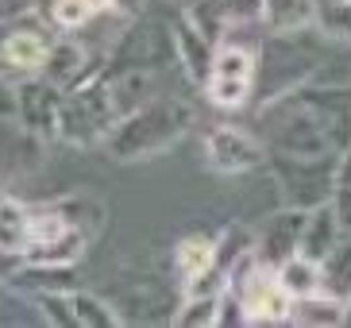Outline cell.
Returning <instances> with one entry per match:
<instances>
[{"instance_id":"1","label":"cell","mask_w":351,"mask_h":328,"mask_svg":"<svg viewBox=\"0 0 351 328\" xmlns=\"http://www.w3.org/2000/svg\"><path fill=\"white\" fill-rule=\"evenodd\" d=\"M193 124H197V108L189 101H182V97H151L135 113L120 116L112 124V132L97 147L112 163H147V159L170 151L174 143H182Z\"/></svg>"},{"instance_id":"2","label":"cell","mask_w":351,"mask_h":328,"mask_svg":"<svg viewBox=\"0 0 351 328\" xmlns=\"http://www.w3.org/2000/svg\"><path fill=\"white\" fill-rule=\"evenodd\" d=\"M332 39L317 23L305 31H267L258 47V73H255V101H274L282 93L305 85L317 73L320 58L328 54Z\"/></svg>"},{"instance_id":"3","label":"cell","mask_w":351,"mask_h":328,"mask_svg":"<svg viewBox=\"0 0 351 328\" xmlns=\"http://www.w3.org/2000/svg\"><path fill=\"white\" fill-rule=\"evenodd\" d=\"M104 62V58H101ZM101 62L85 73L77 85L62 93V113H58V139L73 147H93L112 132V124L120 120L108 89V78L101 73Z\"/></svg>"},{"instance_id":"4","label":"cell","mask_w":351,"mask_h":328,"mask_svg":"<svg viewBox=\"0 0 351 328\" xmlns=\"http://www.w3.org/2000/svg\"><path fill=\"white\" fill-rule=\"evenodd\" d=\"M267 166H270V174H274V182H278L282 205L317 209L328 201L336 154H324V159H293V154H270L267 151Z\"/></svg>"},{"instance_id":"5","label":"cell","mask_w":351,"mask_h":328,"mask_svg":"<svg viewBox=\"0 0 351 328\" xmlns=\"http://www.w3.org/2000/svg\"><path fill=\"white\" fill-rule=\"evenodd\" d=\"M228 286L236 290L243 309H247V325H289L293 298H289V290L278 282V270L274 267L255 263L247 274H239Z\"/></svg>"},{"instance_id":"6","label":"cell","mask_w":351,"mask_h":328,"mask_svg":"<svg viewBox=\"0 0 351 328\" xmlns=\"http://www.w3.org/2000/svg\"><path fill=\"white\" fill-rule=\"evenodd\" d=\"M205 163L228 178L251 174L258 166H267V143L236 124H217L205 132Z\"/></svg>"},{"instance_id":"7","label":"cell","mask_w":351,"mask_h":328,"mask_svg":"<svg viewBox=\"0 0 351 328\" xmlns=\"http://www.w3.org/2000/svg\"><path fill=\"white\" fill-rule=\"evenodd\" d=\"M62 93L66 89L47 82L43 73H27L23 82H16V120L23 124V132L35 139H58Z\"/></svg>"},{"instance_id":"8","label":"cell","mask_w":351,"mask_h":328,"mask_svg":"<svg viewBox=\"0 0 351 328\" xmlns=\"http://www.w3.org/2000/svg\"><path fill=\"white\" fill-rule=\"evenodd\" d=\"M305 216H309V209H293V205H282L278 213H270L267 224L255 232V255H258V263L278 267V263H286L289 255H298Z\"/></svg>"},{"instance_id":"9","label":"cell","mask_w":351,"mask_h":328,"mask_svg":"<svg viewBox=\"0 0 351 328\" xmlns=\"http://www.w3.org/2000/svg\"><path fill=\"white\" fill-rule=\"evenodd\" d=\"M170 31H174V54H178L182 73H186L197 89H205V82L213 78V54H217V47H213L186 16H182Z\"/></svg>"},{"instance_id":"10","label":"cell","mask_w":351,"mask_h":328,"mask_svg":"<svg viewBox=\"0 0 351 328\" xmlns=\"http://www.w3.org/2000/svg\"><path fill=\"white\" fill-rule=\"evenodd\" d=\"M47 54H51V35L43 27H35V23L32 27H12L0 39V62L20 73H39Z\"/></svg>"},{"instance_id":"11","label":"cell","mask_w":351,"mask_h":328,"mask_svg":"<svg viewBox=\"0 0 351 328\" xmlns=\"http://www.w3.org/2000/svg\"><path fill=\"white\" fill-rule=\"evenodd\" d=\"M93 66L97 62L89 58V51H85L82 43L70 39V35H62V39H51V54H47V62H43L39 73L47 78V82H54L58 89H70V85H77Z\"/></svg>"},{"instance_id":"12","label":"cell","mask_w":351,"mask_h":328,"mask_svg":"<svg viewBox=\"0 0 351 328\" xmlns=\"http://www.w3.org/2000/svg\"><path fill=\"white\" fill-rule=\"evenodd\" d=\"M343 228L340 220H336V213H332V205L324 201V205L309 209V216H305V228H301V255H309L317 259V263H324V259L336 251V247L343 244Z\"/></svg>"},{"instance_id":"13","label":"cell","mask_w":351,"mask_h":328,"mask_svg":"<svg viewBox=\"0 0 351 328\" xmlns=\"http://www.w3.org/2000/svg\"><path fill=\"white\" fill-rule=\"evenodd\" d=\"M32 247V209L20 197H0V255L23 259Z\"/></svg>"},{"instance_id":"14","label":"cell","mask_w":351,"mask_h":328,"mask_svg":"<svg viewBox=\"0 0 351 328\" xmlns=\"http://www.w3.org/2000/svg\"><path fill=\"white\" fill-rule=\"evenodd\" d=\"M289 325H301V328H340L343 325V298H336V294H328V290H317V294L293 298Z\"/></svg>"},{"instance_id":"15","label":"cell","mask_w":351,"mask_h":328,"mask_svg":"<svg viewBox=\"0 0 351 328\" xmlns=\"http://www.w3.org/2000/svg\"><path fill=\"white\" fill-rule=\"evenodd\" d=\"M174 263H178V274H182V286L193 282V278H201V274H208V270L217 267V236H186V239H178Z\"/></svg>"},{"instance_id":"16","label":"cell","mask_w":351,"mask_h":328,"mask_svg":"<svg viewBox=\"0 0 351 328\" xmlns=\"http://www.w3.org/2000/svg\"><path fill=\"white\" fill-rule=\"evenodd\" d=\"M263 23L267 31H305L317 23V0H267Z\"/></svg>"},{"instance_id":"17","label":"cell","mask_w":351,"mask_h":328,"mask_svg":"<svg viewBox=\"0 0 351 328\" xmlns=\"http://www.w3.org/2000/svg\"><path fill=\"white\" fill-rule=\"evenodd\" d=\"M182 16H186L213 47H220V43L228 39V31H232L224 0H186V12H182Z\"/></svg>"},{"instance_id":"18","label":"cell","mask_w":351,"mask_h":328,"mask_svg":"<svg viewBox=\"0 0 351 328\" xmlns=\"http://www.w3.org/2000/svg\"><path fill=\"white\" fill-rule=\"evenodd\" d=\"M258 73V51L255 47H243V43H220L217 54H213V78H243V82H255Z\"/></svg>"},{"instance_id":"19","label":"cell","mask_w":351,"mask_h":328,"mask_svg":"<svg viewBox=\"0 0 351 328\" xmlns=\"http://www.w3.org/2000/svg\"><path fill=\"white\" fill-rule=\"evenodd\" d=\"M278 282L289 290V298H305V294H317L320 290V263L309 255H289L286 263H278Z\"/></svg>"},{"instance_id":"20","label":"cell","mask_w":351,"mask_h":328,"mask_svg":"<svg viewBox=\"0 0 351 328\" xmlns=\"http://www.w3.org/2000/svg\"><path fill=\"white\" fill-rule=\"evenodd\" d=\"M70 305H73V320L82 328H120L124 325L120 309L108 305V301L97 298V294H89V290H73Z\"/></svg>"},{"instance_id":"21","label":"cell","mask_w":351,"mask_h":328,"mask_svg":"<svg viewBox=\"0 0 351 328\" xmlns=\"http://www.w3.org/2000/svg\"><path fill=\"white\" fill-rule=\"evenodd\" d=\"M247 251H255V232H251L243 220H232V224L217 236V267L224 270V278H228V270L236 267L239 259L247 255Z\"/></svg>"},{"instance_id":"22","label":"cell","mask_w":351,"mask_h":328,"mask_svg":"<svg viewBox=\"0 0 351 328\" xmlns=\"http://www.w3.org/2000/svg\"><path fill=\"white\" fill-rule=\"evenodd\" d=\"M328 205L340 220L343 236H351V147L336 154V170H332V194H328Z\"/></svg>"},{"instance_id":"23","label":"cell","mask_w":351,"mask_h":328,"mask_svg":"<svg viewBox=\"0 0 351 328\" xmlns=\"http://www.w3.org/2000/svg\"><path fill=\"white\" fill-rule=\"evenodd\" d=\"M320 290H328L336 298H351V236L320 263Z\"/></svg>"},{"instance_id":"24","label":"cell","mask_w":351,"mask_h":328,"mask_svg":"<svg viewBox=\"0 0 351 328\" xmlns=\"http://www.w3.org/2000/svg\"><path fill=\"white\" fill-rule=\"evenodd\" d=\"M205 97L217 108H224V113H236V108L255 101V82H243V78H208Z\"/></svg>"},{"instance_id":"25","label":"cell","mask_w":351,"mask_h":328,"mask_svg":"<svg viewBox=\"0 0 351 328\" xmlns=\"http://www.w3.org/2000/svg\"><path fill=\"white\" fill-rule=\"evenodd\" d=\"M220 294H186L174 313V325L182 328H217Z\"/></svg>"},{"instance_id":"26","label":"cell","mask_w":351,"mask_h":328,"mask_svg":"<svg viewBox=\"0 0 351 328\" xmlns=\"http://www.w3.org/2000/svg\"><path fill=\"white\" fill-rule=\"evenodd\" d=\"M35 8H39L58 31H82L85 23L93 20V8H89L85 0H39Z\"/></svg>"},{"instance_id":"27","label":"cell","mask_w":351,"mask_h":328,"mask_svg":"<svg viewBox=\"0 0 351 328\" xmlns=\"http://www.w3.org/2000/svg\"><path fill=\"white\" fill-rule=\"evenodd\" d=\"M70 294H73V290H70ZM70 294H66V290H43V294H32V305H35V313H39L43 325H54V328L77 325V320H73Z\"/></svg>"},{"instance_id":"28","label":"cell","mask_w":351,"mask_h":328,"mask_svg":"<svg viewBox=\"0 0 351 328\" xmlns=\"http://www.w3.org/2000/svg\"><path fill=\"white\" fill-rule=\"evenodd\" d=\"M224 8H228V23L232 27H255V23H263L267 0H224Z\"/></svg>"},{"instance_id":"29","label":"cell","mask_w":351,"mask_h":328,"mask_svg":"<svg viewBox=\"0 0 351 328\" xmlns=\"http://www.w3.org/2000/svg\"><path fill=\"white\" fill-rule=\"evenodd\" d=\"M39 0H0V23H20L35 12Z\"/></svg>"},{"instance_id":"30","label":"cell","mask_w":351,"mask_h":328,"mask_svg":"<svg viewBox=\"0 0 351 328\" xmlns=\"http://www.w3.org/2000/svg\"><path fill=\"white\" fill-rule=\"evenodd\" d=\"M0 124H16V82L0 78Z\"/></svg>"},{"instance_id":"31","label":"cell","mask_w":351,"mask_h":328,"mask_svg":"<svg viewBox=\"0 0 351 328\" xmlns=\"http://www.w3.org/2000/svg\"><path fill=\"white\" fill-rule=\"evenodd\" d=\"M85 4L93 8V16H104V12H112L116 4H120V0H85Z\"/></svg>"},{"instance_id":"32","label":"cell","mask_w":351,"mask_h":328,"mask_svg":"<svg viewBox=\"0 0 351 328\" xmlns=\"http://www.w3.org/2000/svg\"><path fill=\"white\" fill-rule=\"evenodd\" d=\"M343 328H351V298L343 301Z\"/></svg>"}]
</instances>
